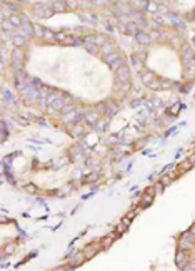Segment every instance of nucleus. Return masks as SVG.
Here are the masks:
<instances>
[{
	"label": "nucleus",
	"instance_id": "nucleus-1",
	"mask_svg": "<svg viewBox=\"0 0 195 271\" xmlns=\"http://www.w3.org/2000/svg\"><path fill=\"white\" fill-rule=\"evenodd\" d=\"M23 59H25V54H23L22 49H14V52H12V64H14V67L17 69V71H20L22 69V64H23Z\"/></svg>",
	"mask_w": 195,
	"mask_h": 271
},
{
	"label": "nucleus",
	"instance_id": "nucleus-2",
	"mask_svg": "<svg viewBox=\"0 0 195 271\" xmlns=\"http://www.w3.org/2000/svg\"><path fill=\"white\" fill-rule=\"evenodd\" d=\"M195 246V236L192 233H185L184 236L180 238V248L182 249H190Z\"/></svg>",
	"mask_w": 195,
	"mask_h": 271
},
{
	"label": "nucleus",
	"instance_id": "nucleus-3",
	"mask_svg": "<svg viewBox=\"0 0 195 271\" xmlns=\"http://www.w3.org/2000/svg\"><path fill=\"white\" fill-rule=\"evenodd\" d=\"M55 40H59V42H62V44H68V45H72V44L77 42L72 35H67V34H64V32H57V34H55Z\"/></svg>",
	"mask_w": 195,
	"mask_h": 271
},
{
	"label": "nucleus",
	"instance_id": "nucleus-4",
	"mask_svg": "<svg viewBox=\"0 0 195 271\" xmlns=\"http://www.w3.org/2000/svg\"><path fill=\"white\" fill-rule=\"evenodd\" d=\"M117 77H118V82H122V84H125V82H128V77H130V71H128V67H120L118 72H117Z\"/></svg>",
	"mask_w": 195,
	"mask_h": 271
},
{
	"label": "nucleus",
	"instance_id": "nucleus-5",
	"mask_svg": "<svg viewBox=\"0 0 195 271\" xmlns=\"http://www.w3.org/2000/svg\"><path fill=\"white\" fill-rule=\"evenodd\" d=\"M135 39H137V42H139L140 45H148L150 44V37H148V34H145V32H142V30H139L135 34Z\"/></svg>",
	"mask_w": 195,
	"mask_h": 271
},
{
	"label": "nucleus",
	"instance_id": "nucleus-6",
	"mask_svg": "<svg viewBox=\"0 0 195 271\" xmlns=\"http://www.w3.org/2000/svg\"><path fill=\"white\" fill-rule=\"evenodd\" d=\"M22 27H23V30H25V32H23V37H25V35H32V34H34V25H32V24L28 22L27 19H23Z\"/></svg>",
	"mask_w": 195,
	"mask_h": 271
},
{
	"label": "nucleus",
	"instance_id": "nucleus-7",
	"mask_svg": "<svg viewBox=\"0 0 195 271\" xmlns=\"http://www.w3.org/2000/svg\"><path fill=\"white\" fill-rule=\"evenodd\" d=\"M12 40H14V44H15V47L17 49H22V45H25V42H27V37L15 35V37H12Z\"/></svg>",
	"mask_w": 195,
	"mask_h": 271
},
{
	"label": "nucleus",
	"instance_id": "nucleus-8",
	"mask_svg": "<svg viewBox=\"0 0 195 271\" xmlns=\"http://www.w3.org/2000/svg\"><path fill=\"white\" fill-rule=\"evenodd\" d=\"M65 5H67L65 2H53V3H50V7H52L53 12H64L65 10Z\"/></svg>",
	"mask_w": 195,
	"mask_h": 271
},
{
	"label": "nucleus",
	"instance_id": "nucleus-9",
	"mask_svg": "<svg viewBox=\"0 0 195 271\" xmlns=\"http://www.w3.org/2000/svg\"><path fill=\"white\" fill-rule=\"evenodd\" d=\"M15 84H17V87L20 90H25L23 89V85H25V82H23V74H17V75H15ZM25 87H28V85H25Z\"/></svg>",
	"mask_w": 195,
	"mask_h": 271
},
{
	"label": "nucleus",
	"instance_id": "nucleus-10",
	"mask_svg": "<svg viewBox=\"0 0 195 271\" xmlns=\"http://www.w3.org/2000/svg\"><path fill=\"white\" fill-rule=\"evenodd\" d=\"M102 52H103V55H105V57H109V55H112V54H115V50H114V47H112V44H103Z\"/></svg>",
	"mask_w": 195,
	"mask_h": 271
},
{
	"label": "nucleus",
	"instance_id": "nucleus-11",
	"mask_svg": "<svg viewBox=\"0 0 195 271\" xmlns=\"http://www.w3.org/2000/svg\"><path fill=\"white\" fill-rule=\"evenodd\" d=\"M85 253H80V254H77V256L75 258H73V261H72V266H73V268H75V266L77 265H80V263H84L85 261Z\"/></svg>",
	"mask_w": 195,
	"mask_h": 271
},
{
	"label": "nucleus",
	"instance_id": "nucleus-12",
	"mask_svg": "<svg viewBox=\"0 0 195 271\" xmlns=\"http://www.w3.org/2000/svg\"><path fill=\"white\" fill-rule=\"evenodd\" d=\"M9 20H10V24H12V25H14V27H19V25H22V22H23V20H20V17H19V15H12V17H10Z\"/></svg>",
	"mask_w": 195,
	"mask_h": 271
},
{
	"label": "nucleus",
	"instance_id": "nucleus-13",
	"mask_svg": "<svg viewBox=\"0 0 195 271\" xmlns=\"http://www.w3.org/2000/svg\"><path fill=\"white\" fill-rule=\"evenodd\" d=\"M184 261L187 263V256H185V254H184V253L180 251V253L177 254V265L180 266V268H184Z\"/></svg>",
	"mask_w": 195,
	"mask_h": 271
},
{
	"label": "nucleus",
	"instance_id": "nucleus-14",
	"mask_svg": "<svg viewBox=\"0 0 195 271\" xmlns=\"http://www.w3.org/2000/svg\"><path fill=\"white\" fill-rule=\"evenodd\" d=\"M123 28H125V30H128L130 34H132V32H134V34H137V32H139V28H137V25H135V24H132V22L125 24V25H123Z\"/></svg>",
	"mask_w": 195,
	"mask_h": 271
},
{
	"label": "nucleus",
	"instance_id": "nucleus-15",
	"mask_svg": "<svg viewBox=\"0 0 195 271\" xmlns=\"http://www.w3.org/2000/svg\"><path fill=\"white\" fill-rule=\"evenodd\" d=\"M3 97H5V101L9 102V104H15V97L12 96L9 90H3Z\"/></svg>",
	"mask_w": 195,
	"mask_h": 271
},
{
	"label": "nucleus",
	"instance_id": "nucleus-16",
	"mask_svg": "<svg viewBox=\"0 0 195 271\" xmlns=\"http://www.w3.org/2000/svg\"><path fill=\"white\" fill-rule=\"evenodd\" d=\"M85 117H87V121H89V122H92V124H95V122H97V119H98V114H97V112H92V114L89 112Z\"/></svg>",
	"mask_w": 195,
	"mask_h": 271
},
{
	"label": "nucleus",
	"instance_id": "nucleus-17",
	"mask_svg": "<svg viewBox=\"0 0 195 271\" xmlns=\"http://www.w3.org/2000/svg\"><path fill=\"white\" fill-rule=\"evenodd\" d=\"M34 35H37V37H44L45 35V30L42 27H39V25H34Z\"/></svg>",
	"mask_w": 195,
	"mask_h": 271
},
{
	"label": "nucleus",
	"instance_id": "nucleus-18",
	"mask_svg": "<svg viewBox=\"0 0 195 271\" xmlns=\"http://www.w3.org/2000/svg\"><path fill=\"white\" fill-rule=\"evenodd\" d=\"M153 79H155V75H153L152 72H148V74H145V75H143V82H145V84H152Z\"/></svg>",
	"mask_w": 195,
	"mask_h": 271
},
{
	"label": "nucleus",
	"instance_id": "nucleus-19",
	"mask_svg": "<svg viewBox=\"0 0 195 271\" xmlns=\"http://www.w3.org/2000/svg\"><path fill=\"white\" fill-rule=\"evenodd\" d=\"M2 27H3V30H10V32H14V25L10 24V20H3Z\"/></svg>",
	"mask_w": 195,
	"mask_h": 271
},
{
	"label": "nucleus",
	"instance_id": "nucleus-20",
	"mask_svg": "<svg viewBox=\"0 0 195 271\" xmlns=\"http://www.w3.org/2000/svg\"><path fill=\"white\" fill-rule=\"evenodd\" d=\"M95 253H97V248H92V246H89V248H87V251H85V256L90 258V256H93Z\"/></svg>",
	"mask_w": 195,
	"mask_h": 271
},
{
	"label": "nucleus",
	"instance_id": "nucleus-21",
	"mask_svg": "<svg viewBox=\"0 0 195 271\" xmlns=\"http://www.w3.org/2000/svg\"><path fill=\"white\" fill-rule=\"evenodd\" d=\"M75 116H77V112H68V114H65V116H64V121L65 122H70Z\"/></svg>",
	"mask_w": 195,
	"mask_h": 271
},
{
	"label": "nucleus",
	"instance_id": "nucleus-22",
	"mask_svg": "<svg viewBox=\"0 0 195 271\" xmlns=\"http://www.w3.org/2000/svg\"><path fill=\"white\" fill-rule=\"evenodd\" d=\"M105 107H109V109H110V114H115V112H117V107H115V105L112 104V102H107Z\"/></svg>",
	"mask_w": 195,
	"mask_h": 271
},
{
	"label": "nucleus",
	"instance_id": "nucleus-23",
	"mask_svg": "<svg viewBox=\"0 0 195 271\" xmlns=\"http://www.w3.org/2000/svg\"><path fill=\"white\" fill-rule=\"evenodd\" d=\"M150 203H152V196H147V198L142 199V206H148Z\"/></svg>",
	"mask_w": 195,
	"mask_h": 271
},
{
	"label": "nucleus",
	"instance_id": "nucleus-24",
	"mask_svg": "<svg viewBox=\"0 0 195 271\" xmlns=\"http://www.w3.org/2000/svg\"><path fill=\"white\" fill-rule=\"evenodd\" d=\"M134 5H137L139 9H145V7H147V2H134Z\"/></svg>",
	"mask_w": 195,
	"mask_h": 271
},
{
	"label": "nucleus",
	"instance_id": "nucleus-25",
	"mask_svg": "<svg viewBox=\"0 0 195 271\" xmlns=\"http://www.w3.org/2000/svg\"><path fill=\"white\" fill-rule=\"evenodd\" d=\"M184 271H195V265H185Z\"/></svg>",
	"mask_w": 195,
	"mask_h": 271
},
{
	"label": "nucleus",
	"instance_id": "nucleus-26",
	"mask_svg": "<svg viewBox=\"0 0 195 271\" xmlns=\"http://www.w3.org/2000/svg\"><path fill=\"white\" fill-rule=\"evenodd\" d=\"M162 184H164V186H167V184H170V178H168V176L162 178Z\"/></svg>",
	"mask_w": 195,
	"mask_h": 271
},
{
	"label": "nucleus",
	"instance_id": "nucleus-27",
	"mask_svg": "<svg viewBox=\"0 0 195 271\" xmlns=\"http://www.w3.org/2000/svg\"><path fill=\"white\" fill-rule=\"evenodd\" d=\"M25 189H27L28 192H35V191H37V187H35V186H32V184H28V186L25 187Z\"/></svg>",
	"mask_w": 195,
	"mask_h": 271
},
{
	"label": "nucleus",
	"instance_id": "nucleus-28",
	"mask_svg": "<svg viewBox=\"0 0 195 271\" xmlns=\"http://www.w3.org/2000/svg\"><path fill=\"white\" fill-rule=\"evenodd\" d=\"M162 189H164V184H155V191H162Z\"/></svg>",
	"mask_w": 195,
	"mask_h": 271
},
{
	"label": "nucleus",
	"instance_id": "nucleus-29",
	"mask_svg": "<svg viewBox=\"0 0 195 271\" xmlns=\"http://www.w3.org/2000/svg\"><path fill=\"white\" fill-rule=\"evenodd\" d=\"M53 271H67V269H65L64 266H59V268H55V269H53Z\"/></svg>",
	"mask_w": 195,
	"mask_h": 271
},
{
	"label": "nucleus",
	"instance_id": "nucleus-30",
	"mask_svg": "<svg viewBox=\"0 0 195 271\" xmlns=\"http://www.w3.org/2000/svg\"><path fill=\"white\" fill-rule=\"evenodd\" d=\"M14 249H15L14 246H10V248H7V253H14Z\"/></svg>",
	"mask_w": 195,
	"mask_h": 271
},
{
	"label": "nucleus",
	"instance_id": "nucleus-31",
	"mask_svg": "<svg viewBox=\"0 0 195 271\" xmlns=\"http://www.w3.org/2000/svg\"><path fill=\"white\" fill-rule=\"evenodd\" d=\"M70 7H77V2H67Z\"/></svg>",
	"mask_w": 195,
	"mask_h": 271
},
{
	"label": "nucleus",
	"instance_id": "nucleus-32",
	"mask_svg": "<svg viewBox=\"0 0 195 271\" xmlns=\"http://www.w3.org/2000/svg\"><path fill=\"white\" fill-rule=\"evenodd\" d=\"M189 161L192 162V164H195V156H190V159H189Z\"/></svg>",
	"mask_w": 195,
	"mask_h": 271
},
{
	"label": "nucleus",
	"instance_id": "nucleus-33",
	"mask_svg": "<svg viewBox=\"0 0 195 271\" xmlns=\"http://www.w3.org/2000/svg\"><path fill=\"white\" fill-rule=\"evenodd\" d=\"M190 233H192V234L195 236V228H192V231H190Z\"/></svg>",
	"mask_w": 195,
	"mask_h": 271
}]
</instances>
